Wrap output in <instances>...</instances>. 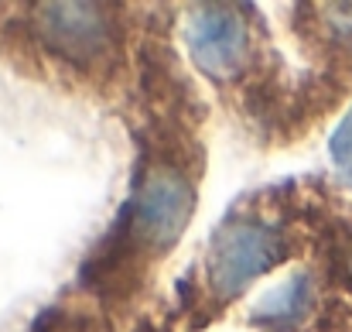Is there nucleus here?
<instances>
[{"mask_svg":"<svg viewBox=\"0 0 352 332\" xmlns=\"http://www.w3.org/2000/svg\"><path fill=\"white\" fill-rule=\"evenodd\" d=\"M188 45L195 62L212 72H233L246 52V28L230 7H199L188 21Z\"/></svg>","mask_w":352,"mask_h":332,"instance_id":"7ed1b4c3","label":"nucleus"},{"mask_svg":"<svg viewBox=\"0 0 352 332\" xmlns=\"http://www.w3.org/2000/svg\"><path fill=\"white\" fill-rule=\"evenodd\" d=\"M41 24L45 34L55 48H62L65 55H89L103 45V17L96 7L86 3H52L41 7Z\"/></svg>","mask_w":352,"mask_h":332,"instance_id":"20e7f679","label":"nucleus"},{"mask_svg":"<svg viewBox=\"0 0 352 332\" xmlns=\"http://www.w3.org/2000/svg\"><path fill=\"white\" fill-rule=\"evenodd\" d=\"M192 203H195V196L185 178H178L171 172L151 175L130 209V233L140 243L164 250L182 236L185 222L192 216Z\"/></svg>","mask_w":352,"mask_h":332,"instance_id":"f03ea898","label":"nucleus"},{"mask_svg":"<svg viewBox=\"0 0 352 332\" xmlns=\"http://www.w3.org/2000/svg\"><path fill=\"white\" fill-rule=\"evenodd\" d=\"M284 253L277 229L263 222H233L209 253V284L216 295L233 298L260 274H267Z\"/></svg>","mask_w":352,"mask_h":332,"instance_id":"f257e3e1","label":"nucleus"},{"mask_svg":"<svg viewBox=\"0 0 352 332\" xmlns=\"http://www.w3.org/2000/svg\"><path fill=\"white\" fill-rule=\"evenodd\" d=\"M308 302H311V284L305 274H294L291 281H284L280 288H274L253 312V319L260 326H270V329H280V326H294L305 319L308 312Z\"/></svg>","mask_w":352,"mask_h":332,"instance_id":"39448f33","label":"nucleus"},{"mask_svg":"<svg viewBox=\"0 0 352 332\" xmlns=\"http://www.w3.org/2000/svg\"><path fill=\"white\" fill-rule=\"evenodd\" d=\"M329 154H332L339 175H342L346 182H352V110L346 113L342 123L336 127V134H332V141H329Z\"/></svg>","mask_w":352,"mask_h":332,"instance_id":"423d86ee","label":"nucleus"}]
</instances>
